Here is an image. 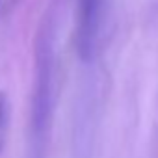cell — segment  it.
Here are the masks:
<instances>
[{
	"label": "cell",
	"instance_id": "obj_1",
	"mask_svg": "<svg viewBox=\"0 0 158 158\" xmlns=\"http://www.w3.org/2000/svg\"><path fill=\"white\" fill-rule=\"evenodd\" d=\"M102 15V0H78V50L89 58L95 50Z\"/></svg>",
	"mask_w": 158,
	"mask_h": 158
},
{
	"label": "cell",
	"instance_id": "obj_2",
	"mask_svg": "<svg viewBox=\"0 0 158 158\" xmlns=\"http://www.w3.org/2000/svg\"><path fill=\"white\" fill-rule=\"evenodd\" d=\"M6 123H8V102H6V95L0 93V151H2V147H4Z\"/></svg>",
	"mask_w": 158,
	"mask_h": 158
}]
</instances>
